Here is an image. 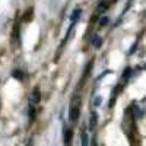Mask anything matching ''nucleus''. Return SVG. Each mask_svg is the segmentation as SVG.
I'll list each match as a JSON object with an SVG mask.
<instances>
[{"label": "nucleus", "instance_id": "6e6552de", "mask_svg": "<svg viewBox=\"0 0 146 146\" xmlns=\"http://www.w3.org/2000/svg\"><path fill=\"white\" fill-rule=\"evenodd\" d=\"M82 145L83 146H86L88 143H89V137H88V135H86V131H82Z\"/></svg>", "mask_w": 146, "mask_h": 146}, {"label": "nucleus", "instance_id": "7ed1b4c3", "mask_svg": "<svg viewBox=\"0 0 146 146\" xmlns=\"http://www.w3.org/2000/svg\"><path fill=\"white\" fill-rule=\"evenodd\" d=\"M31 102H32V104L40 102V92H38V88H34L32 95H31Z\"/></svg>", "mask_w": 146, "mask_h": 146}, {"label": "nucleus", "instance_id": "9d476101", "mask_svg": "<svg viewBox=\"0 0 146 146\" xmlns=\"http://www.w3.org/2000/svg\"><path fill=\"white\" fill-rule=\"evenodd\" d=\"M107 7H108V6H107V3H105V2H102V3L98 6V9H96V10H98L100 13H104V12L107 10Z\"/></svg>", "mask_w": 146, "mask_h": 146}, {"label": "nucleus", "instance_id": "f257e3e1", "mask_svg": "<svg viewBox=\"0 0 146 146\" xmlns=\"http://www.w3.org/2000/svg\"><path fill=\"white\" fill-rule=\"evenodd\" d=\"M79 118V98L76 101V104L73 102L72 107H70V113H69V120L72 123H75V121Z\"/></svg>", "mask_w": 146, "mask_h": 146}, {"label": "nucleus", "instance_id": "20e7f679", "mask_svg": "<svg viewBox=\"0 0 146 146\" xmlns=\"http://www.w3.org/2000/svg\"><path fill=\"white\" fill-rule=\"evenodd\" d=\"M72 137H73V131H72V129H66V131H64V143H66V145H70Z\"/></svg>", "mask_w": 146, "mask_h": 146}, {"label": "nucleus", "instance_id": "f8f14e48", "mask_svg": "<svg viewBox=\"0 0 146 146\" xmlns=\"http://www.w3.org/2000/svg\"><path fill=\"white\" fill-rule=\"evenodd\" d=\"M107 23H108V18H107V16H102V18L100 19V25H101V27H105Z\"/></svg>", "mask_w": 146, "mask_h": 146}, {"label": "nucleus", "instance_id": "f03ea898", "mask_svg": "<svg viewBox=\"0 0 146 146\" xmlns=\"http://www.w3.org/2000/svg\"><path fill=\"white\" fill-rule=\"evenodd\" d=\"M96 121H98V115H96V113H92L91 120H89V130L91 131H94L96 129Z\"/></svg>", "mask_w": 146, "mask_h": 146}, {"label": "nucleus", "instance_id": "9b49d317", "mask_svg": "<svg viewBox=\"0 0 146 146\" xmlns=\"http://www.w3.org/2000/svg\"><path fill=\"white\" fill-rule=\"evenodd\" d=\"M130 75H131V69H130V67H127V69L124 70V73H123V79H127Z\"/></svg>", "mask_w": 146, "mask_h": 146}, {"label": "nucleus", "instance_id": "39448f33", "mask_svg": "<svg viewBox=\"0 0 146 146\" xmlns=\"http://www.w3.org/2000/svg\"><path fill=\"white\" fill-rule=\"evenodd\" d=\"M80 13H82V10L80 9H76V10H73V13H72V16H70V21H72V23H75L79 18H80Z\"/></svg>", "mask_w": 146, "mask_h": 146}, {"label": "nucleus", "instance_id": "423d86ee", "mask_svg": "<svg viewBox=\"0 0 146 146\" xmlns=\"http://www.w3.org/2000/svg\"><path fill=\"white\" fill-rule=\"evenodd\" d=\"M101 44H102V40L100 38V35H94V36H92V45H94L95 48H100Z\"/></svg>", "mask_w": 146, "mask_h": 146}, {"label": "nucleus", "instance_id": "0eeeda50", "mask_svg": "<svg viewBox=\"0 0 146 146\" xmlns=\"http://www.w3.org/2000/svg\"><path fill=\"white\" fill-rule=\"evenodd\" d=\"M12 76H13L15 79H18V80H22L23 79V73L21 72V70H13V72H12Z\"/></svg>", "mask_w": 146, "mask_h": 146}, {"label": "nucleus", "instance_id": "1a4fd4ad", "mask_svg": "<svg viewBox=\"0 0 146 146\" xmlns=\"http://www.w3.org/2000/svg\"><path fill=\"white\" fill-rule=\"evenodd\" d=\"M28 115L31 117V120L34 118V115H35V108H34V104L31 102V105H29V110H28Z\"/></svg>", "mask_w": 146, "mask_h": 146}, {"label": "nucleus", "instance_id": "ddd939ff", "mask_svg": "<svg viewBox=\"0 0 146 146\" xmlns=\"http://www.w3.org/2000/svg\"><path fill=\"white\" fill-rule=\"evenodd\" d=\"M101 102H102V98H101V96H96V98H95V101H94V104H95L96 107H98V105H101Z\"/></svg>", "mask_w": 146, "mask_h": 146}]
</instances>
